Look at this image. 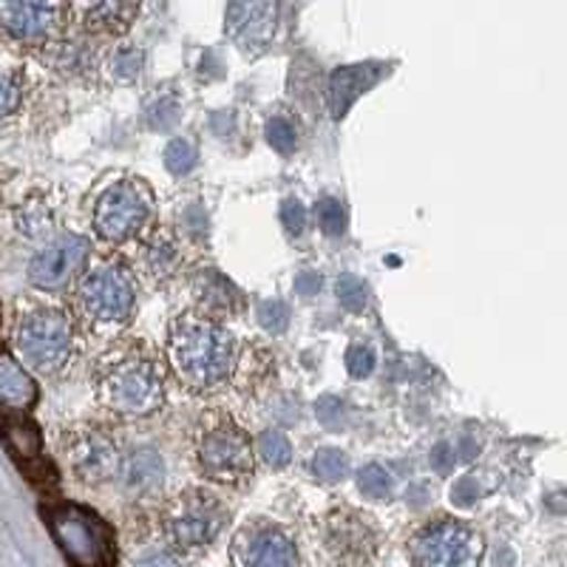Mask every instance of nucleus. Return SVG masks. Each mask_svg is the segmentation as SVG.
<instances>
[{"label": "nucleus", "instance_id": "a878e982", "mask_svg": "<svg viewBox=\"0 0 567 567\" xmlns=\"http://www.w3.org/2000/svg\"><path fill=\"white\" fill-rule=\"evenodd\" d=\"M338 301L349 312H361L367 307V284L354 276H341L338 278Z\"/></svg>", "mask_w": 567, "mask_h": 567}, {"label": "nucleus", "instance_id": "f3484780", "mask_svg": "<svg viewBox=\"0 0 567 567\" xmlns=\"http://www.w3.org/2000/svg\"><path fill=\"white\" fill-rule=\"evenodd\" d=\"M329 545L338 556H367L372 554V534L363 525V519L354 511H343V514L332 516V525H329Z\"/></svg>", "mask_w": 567, "mask_h": 567}, {"label": "nucleus", "instance_id": "1a4fd4ad", "mask_svg": "<svg viewBox=\"0 0 567 567\" xmlns=\"http://www.w3.org/2000/svg\"><path fill=\"white\" fill-rule=\"evenodd\" d=\"M221 528H225V508L216 496H207L202 491L182 494L168 516L171 539L179 548H202L216 539Z\"/></svg>", "mask_w": 567, "mask_h": 567}, {"label": "nucleus", "instance_id": "5701e85b", "mask_svg": "<svg viewBox=\"0 0 567 567\" xmlns=\"http://www.w3.org/2000/svg\"><path fill=\"white\" fill-rule=\"evenodd\" d=\"M145 123L154 131H171L179 123V103L176 97H159L145 111Z\"/></svg>", "mask_w": 567, "mask_h": 567}, {"label": "nucleus", "instance_id": "b1692460", "mask_svg": "<svg viewBox=\"0 0 567 567\" xmlns=\"http://www.w3.org/2000/svg\"><path fill=\"white\" fill-rule=\"evenodd\" d=\"M358 488L372 496V499H386L389 491H392V477L381 465H363L361 474H358Z\"/></svg>", "mask_w": 567, "mask_h": 567}, {"label": "nucleus", "instance_id": "ddd939ff", "mask_svg": "<svg viewBox=\"0 0 567 567\" xmlns=\"http://www.w3.org/2000/svg\"><path fill=\"white\" fill-rule=\"evenodd\" d=\"M69 460L85 483H103L120 474V454L114 443L100 432H83L69 445Z\"/></svg>", "mask_w": 567, "mask_h": 567}, {"label": "nucleus", "instance_id": "423d86ee", "mask_svg": "<svg viewBox=\"0 0 567 567\" xmlns=\"http://www.w3.org/2000/svg\"><path fill=\"white\" fill-rule=\"evenodd\" d=\"M18 347L40 372H54L71 352V321L63 310L38 307L18 327Z\"/></svg>", "mask_w": 567, "mask_h": 567}, {"label": "nucleus", "instance_id": "20e7f679", "mask_svg": "<svg viewBox=\"0 0 567 567\" xmlns=\"http://www.w3.org/2000/svg\"><path fill=\"white\" fill-rule=\"evenodd\" d=\"M414 567H480L483 539L474 528L440 519L412 539Z\"/></svg>", "mask_w": 567, "mask_h": 567}, {"label": "nucleus", "instance_id": "a19ab883", "mask_svg": "<svg viewBox=\"0 0 567 567\" xmlns=\"http://www.w3.org/2000/svg\"><path fill=\"white\" fill-rule=\"evenodd\" d=\"M477 454V445L471 443V440H463V460H471Z\"/></svg>", "mask_w": 567, "mask_h": 567}, {"label": "nucleus", "instance_id": "a211bd4d", "mask_svg": "<svg viewBox=\"0 0 567 567\" xmlns=\"http://www.w3.org/2000/svg\"><path fill=\"white\" fill-rule=\"evenodd\" d=\"M34 400H38V386L27 369L7 349H0V403L9 409H29Z\"/></svg>", "mask_w": 567, "mask_h": 567}, {"label": "nucleus", "instance_id": "dca6fc26", "mask_svg": "<svg viewBox=\"0 0 567 567\" xmlns=\"http://www.w3.org/2000/svg\"><path fill=\"white\" fill-rule=\"evenodd\" d=\"M120 480H123V488L128 494L148 496L165 483V463L154 449H142V452H134L128 460H123Z\"/></svg>", "mask_w": 567, "mask_h": 567}, {"label": "nucleus", "instance_id": "f257e3e1", "mask_svg": "<svg viewBox=\"0 0 567 567\" xmlns=\"http://www.w3.org/2000/svg\"><path fill=\"white\" fill-rule=\"evenodd\" d=\"M168 354L194 392H216L236 369V338L205 312H185L171 323Z\"/></svg>", "mask_w": 567, "mask_h": 567}, {"label": "nucleus", "instance_id": "e433bc0d", "mask_svg": "<svg viewBox=\"0 0 567 567\" xmlns=\"http://www.w3.org/2000/svg\"><path fill=\"white\" fill-rule=\"evenodd\" d=\"M432 465L440 471V474H449V471H452V465H454L452 445L440 443L437 449H434V452H432Z\"/></svg>", "mask_w": 567, "mask_h": 567}, {"label": "nucleus", "instance_id": "4468645a", "mask_svg": "<svg viewBox=\"0 0 567 567\" xmlns=\"http://www.w3.org/2000/svg\"><path fill=\"white\" fill-rule=\"evenodd\" d=\"M241 561L245 567H301L296 545L290 536L276 528H261L241 542Z\"/></svg>", "mask_w": 567, "mask_h": 567}, {"label": "nucleus", "instance_id": "2f4dec72", "mask_svg": "<svg viewBox=\"0 0 567 567\" xmlns=\"http://www.w3.org/2000/svg\"><path fill=\"white\" fill-rule=\"evenodd\" d=\"M20 97H23L20 80L14 74H0V120L18 111Z\"/></svg>", "mask_w": 567, "mask_h": 567}, {"label": "nucleus", "instance_id": "f03ea898", "mask_svg": "<svg viewBox=\"0 0 567 567\" xmlns=\"http://www.w3.org/2000/svg\"><path fill=\"white\" fill-rule=\"evenodd\" d=\"M100 400L120 417H148L165 403V374L145 347L116 352L100 378Z\"/></svg>", "mask_w": 567, "mask_h": 567}, {"label": "nucleus", "instance_id": "4be33fe9", "mask_svg": "<svg viewBox=\"0 0 567 567\" xmlns=\"http://www.w3.org/2000/svg\"><path fill=\"white\" fill-rule=\"evenodd\" d=\"M312 468H316L318 477L323 483H338V480L347 477V468H349V460L347 454L338 452V449H321L312 460Z\"/></svg>", "mask_w": 567, "mask_h": 567}, {"label": "nucleus", "instance_id": "58836bf2", "mask_svg": "<svg viewBox=\"0 0 567 567\" xmlns=\"http://www.w3.org/2000/svg\"><path fill=\"white\" fill-rule=\"evenodd\" d=\"M142 65V58L140 54H123V63H116V74H120V78H125V80H131L136 74V69H140Z\"/></svg>", "mask_w": 567, "mask_h": 567}, {"label": "nucleus", "instance_id": "7c9ffc66", "mask_svg": "<svg viewBox=\"0 0 567 567\" xmlns=\"http://www.w3.org/2000/svg\"><path fill=\"white\" fill-rule=\"evenodd\" d=\"M258 323L267 329V332H284L287 323H290V310L287 303L281 301H265L258 307Z\"/></svg>", "mask_w": 567, "mask_h": 567}, {"label": "nucleus", "instance_id": "0eeeda50", "mask_svg": "<svg viewBox=\"0 0 567 567\" xmlns=\"http://www.w3.org/2000/svg\"><path fill=\"white\" fill-rule=\"evenodd\" d=\"M199 465L216 483H241L252 471L250 437L230 420L207 423L199 440Z\"/></svg>", "mask_w": 567, "mask_h": 567}, {"label": "nucleus", "instance_id": "412c9836", "mask_svg": "<svg viewBox=\"0 0 567 567\" xmlns=\"http://www.w3.org/2000/svg\"><path fill=\"white\" fill-rule=\"evenodd\" d=\"M258 454H261L272 468H284V465H290L292 460V445L281 432L270 429V432L258 434Z\"/></svg>", "mask_w": 567, "mask_h": 567}, {"label": "nucleus", "instance_id": "c85d7f7f", "mask_svg": "<svg viewBox=\"0 0 567 567\" xmlns=\"http://www.w3.org/2000/svg\"><path fill=\"white\" fill-rule=\"evenodd\" d=\"M267 142H270L272 151H278L281 156H290L298 145L296 128H292L287 120H270V123H267Z\"/></svg>", "mask_w": 567, "mask_h": 567}, {"label": "nucleus", "instance_id": "c9c22d12", "mask_svg": "<svg viewBox=\"0 0 567 567\" xmlns=\"http://www.w3.org/2000/svg\"><path fill=\"white\" fill-rule=\"evenodd\" d=\"M477 496H480L477 483H474V480H471V477H465V480H460L457 485H454L452 503L457 505V508H471V505L477 503Z\"/></svg>", "mask_w": 567, "mask_h": 567}, {"label": "nucleus", "instance_id": "7ed1b4c3", "mask_svg": "<svg viewBox=\"0 0 567 567\" xmlns=\"http://www.w3.org/2000/svg\"><path fill=\"white\" fill-rule=\"evenodd\" d=\"M154 216V199L142 182H116L94 207V230L100 239L123 245L145 230Z\"/></svg>", "mask_w": 567, "mask_h": 567}, {"label": "nucleus", "instance_id": "72a5a7b5", "mask_svg": "<svg viewBox=\"0 0 567 567\" xmlns=\"http://www.w3.org/2000/svg\"><path fill=\"white\" fill-rule=\"evenodd\" d=\"M281 221L284 227L292 233V236H298V233H303V227H307V210H303V205L298 199H287L281 205Z\"/></svg>", "mask_w": 567, "mask_h": 567}, {"label": "nucleus", "instance_id": "9d476101", "mask_svg": "<svg viewBox=\"0 0 567 567\" xmlns=\"http://www.w3.org/2000/svg\"><path fill=\"white\" fill-rule=\"evenodd\" d=\"M281 23V0H230L227 7V34L247 54L270 49Z\"/></svg>", "mask_w": 567, "mask_h": 567}, {"label": "nucleus", "instance_id": "ea45409f", "mask_svg": "<svg viewBox=\"0 0 567 567\" xmlns=\"http://www.w3.org/2000/svg\"><path fill=\"white\" fill-rule=\"evenodd\" d=\"M136 567H179V561L168 554H154L148 556V559H142Z\"/></svg>", "mask_w": 567, "mask_h": 567}, {"label": "nucleus", "instance_id": "473e14b6", "mask_svg": "<svg viewBox=\"0 0 567 567\" xmlns=\"http://www.w3.org/2000/svg\"><path fill=\"white\" fill-rule=\"evenodd\" d=\"M347 369L352 378H369L374 369V352L369 347H352L347 352Z\"/></svg>", "mask_w": 567, "mask_h": 567}, {"label": "nucleus", "instance_id": "c756f323", "mask_svg": "<svg viewBox=\"0 0 567 567\" xmlns=\"http://www.w3.org/2000/svg\"><path fill=\"white\" fill-rule=\"evenodd\" d=\"M7 437H9V445H12L18 454H23V457H34V454H38L40 437L29 423H14L7 432Z\"/></svg>", "mask_w": 567, "mask_h": 567}, {"label": "nucleus", "instance_id": "bb28decb", "mask_svg": "<svg viewBox=\"0 0 567 567\" xmlns=\"http://www.w3.org/2000/svg\"><path fill=\"white\" fill-rule=\"evenodd\" d=\"M318 225H321L327 236H341L347 230V213H343L341 202L329 199V196L318 202Z\"/></svg>", "mask_w": 567, "mask_h": 567}, {"label": "nucleus", "instance_id": "cd10ccee", "mask_svg": "<svg viewBox=\"0 0 567 567\" xmlns=\"http://www.w3.org/2000/svg\"><path fill=\"white\" fill-rule=\"evenodd\" d=\"M230 284L219 276V284L210 287L207 281H199V301H202V312L210 310H227L230 312Z\"/></svg>", "mask_w": 567, "mask_h": 567}, {"label": "nucleus", "instance_id": "6ab92c4d", "mask_svg": "<svg viewBox=\"0 0 567 567\" xmlns=\"http://www.w3.org/2000/svg\"><path fill=\"white\" fill-rule=\"evenodd\" d=\"M142 0H91L85 9V27L91 32L120 34L134 23Z\"/></svg>", "mask_w": 567, "mask_h": 567}, {"label": "nucleus", "instance_id": "2eb2a0df", "mask_svg": "<svg viewBox=\"0 0 567 567\" xmlns=\"http://www.w3.org/2000/svg\"><path fill=\"white\" fill-rule=\"evenodd\" d=\"M386 74V65L378 63H363V65H349V69H338L329 80V111L332 116L341 120L343 111L361 97L363 91L372 89L378 80Z\"/></svg>", "mask_w": 567, "mask_h": 567}, {"label": "nucleus", "instance_id": "aec40b11", "mask_svg": "<svg viewBox=\"0 0 567 567\" xmlns=\"http://www.w3.org/2000/svg\"><path fill=\"white\" fill-rule=\"evenodd\" d=\"M145 265L159 278H168L179 270V247L168 230H159L154 239L145 245Z\"/></svg>", "mask_w": 567, "mask_h": 567}, {"label": "nucleus", "instance_id": "6e6552de", "mask_svg": "<svg viewBox=\"0 0 567 567\" xmlns=\"http://www.w3.org/2000/svg\"><path fill=\"white\" fill-rule=\"evenodd\" d=\"M134 281L120 267L91 272L80 287V307L97 323H125L134 316Z\"/></svg>", "mask_w": 567, "mask_h": 567}, {"label": "nucleus", "instance_id": "9b49d317", "mask_svg": "<svg viewBox=\"0 0 567 567\" xmlns=\"http://www.w3.org/2000/svg\"><path fill=\"white\" fill-rule=\"evenodd\" d=\"M60 27V0H0V29L23 43H43Z\"/></svg>", "mask_w": 567, "mask_h": 567}, {"label": "nucleus", "instance_id": "393cba45", "mask_svg": "<svg viewBox=\"0 0 567 567\" xmlns=\"http://www.w3.org/2000/svg\"><path fill=\"white\" fill-rule=\"evenodd\" d=\"M196 165V148L187 140H174L165 148V168L174 176H185Z\"/></svg>", "mask_w": 567, "mask_h": 567}, {"label": "nucleus", "instance_id": "39448f33", "mask_svg": "<svg viewBox=\"0 0 567 567\" xmlns=\"http://www.w3.org/2000/svg\"><path fill=\"white\" fill-rule=\"evenodd\" d=\"M52 530L63 554L78 567H111L114 545L97 516L74 505L52 511Z\"/></svg>", "mask_w": 567, "mask_h": 567}, {"label": "nucleus", "instance_id": "4c0bfd02", "mask_svg": "<svg viewBox=\"0 0 567 567\" xmlns=\"http://www.w3.org/2000/svg\"><path fill=\"white\" fill-rule=\"evenodd\" d=\"M321 276H318V272H301V276L296 278V290L301 292V296H316L318 290H321Z\"/></svg>", "mask_w": 567, "mask_h": 567}, {"label": "nucleus", "instance_id": "f8f14e48", "mask_svg": "<svg viewBox=\"0 0 567 567\" xmlns=\"http://www.w3.org/2000/svg\"><path fill=\"white\" fill-rule=\"evenodd\" d=\"M85 258H89V241L80 236H65L32 258L29 281L38 290H63L74 272L85 265Z\"/></svg>", "mask_w": 567, "mask_h": 567}, {"label": "nucleus", "instance_id": "f704fd0d", "mask_svg": "<svg viewBox=\"0 0 567 567\" xmlns=\"http://www.w3.org/2000/svg\"><path fill=\"white\" fill-rule=\"evenodd\" d=\"M318 417H321V423L327 425V429H341V423H343L341 400L321 398V403H318Z\"/></svg>", "mask_w": 567, "mask_h": 567}]
</instances>
